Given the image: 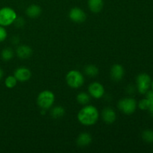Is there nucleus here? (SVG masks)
Here are the masks:
<instances>
[{"label":"nucleus","mask_w":153,"mask_h":153,"mask_svg":"<svg viewBox=\"0 0 153 153\" xmlns=\"http://www.w3.org/2000/svg\"><path fill=\"white\" fill-rule=\"evenodd\" d=\"M100 113L95 106L86 105L78 113V120L81 124L86 126L94 125L99 120Z\"/></svg>","instance_id":"nucleus-1"},{"label":"nucleus","mask_w":153,"mask_h":153,"mask_svg":"<svg viewBox=\"0 0 153 153\" xmlns=\"http://www.w3.org/2000/svg\"><path fill=\"white\" fill-rule=\"evenodd\" d=\"M66 82L69 87L73 89H77L84 85L85 78L80 71L73 70L67 73L66 76Z\"/></svg>","instance_id":"nucleus-2"},{"label":"nucleus","mask_w":153,"mask_h":153,"mask_svg":"<svg viewBox=\"0 0 153 153\" xmlns=\"http://www.w3.org/2000/svg\"><path fill=\"white\" fill-rule=\"evenodd\" d=\"M55 95L52 91H43L37 96V103L41 109L47 110L52 107L55 102Z\"/></svg>","instance_id":"nucleus-3"},{"label":"nucleus","mask_w":153,"mask_h":153,"mask_svg":"<svg viewBox=\"0 0 153 153\" xmlns=\"http://www.w3.org/2000/svg\"><path fill=\"white\" fill-rule=\"evenodd\" d=\"M17 17L16 11L9 7H4L0 9V25L8 26L13 23Z\"/></svg>","instance_id":"nucleus-4"},{"label":"nucleus","mask_w":153,"mask_h":153,"mask_svg":"<svg viewBox=\"0 0 153 153\" xmlns=\"http://www.w3.org/2000/svg\"><path fill=\"white\" fill-rule=\"evenodd\" d=\"M117 106L123 113L129 115L135 111L137 104L134 99L127 97V98H123L120 100Z\"/></svg>","instance_id":"nucleus-5"},{"label":"nucleus","mask_w":153,"mask_h":153,"mask_svg":"<svg viewBox=\"0 0 153 153\" xmlns=\"http://www.w3.org/2000/svg\"><path fill=\"white\" fill-rule=\"evenodd\" d=\"M136 83H137V91L140 94H145L151 86L152 80L147 73H140L136 78Z\"/></svg>","instance_id":"nucleus-6"},{"label":"nucleus","mask_w":153,"mask_h":153,"mask_svg":"<svg viewBox=\"0 0 153 153\" xmlns=\"http://www.w3.org/2000/svg\"><path fill=\"white\" fill-rule=\"evenodd\" d=\"M88 93L93 98L100 99L104 96L105 88L100 82H92L88 87Z\"/></svg>","instance_id":"nucleus-7"},{"label":"nucleus","mask_w":153,"mask_h":153,"mask_svg":"<svg viewBox=\"0 0 153 153\" xmlns=\"http://www.w3.org/2000/svg\"><path fill=\"white\" fill-rule=\"evenodd\" d=\"M69 17L73 22L76 23H82L85 22L87 16L85 12L82 8L75 7H73L69 12Z\"/></svg>","instance_id":"nucleus-8"},{"label":"nucleus","mask_w":153,"mask_h":153,"mask_svg":"<svg viewBox=\"0 0 153 153\" xmlns=\"http://www.w3.org/2000/svg\"><path fill=\"white\" fill-rule=\"evenodd\" d=\"M13 76L17 79L18 82H25L29 80L31 76V73L27 67H21L15 70Z\"/></svg>","instance_id":"nucleus-9"},{"label":"nucleus","mask_w":153,"mask_h":153,"mask_svg":"<svg viewBox=\"0 0 153 153\" xmlns=\"http://www.w3.org/2000/svg\"><path fill=\"white\" fill-rule=\"evenodd\" d=\"M125 74V70L123 67L119 64H114L110 70L111 78L114 82H120L123 78Z\"/></svg>","instance_id":"nucleus-10"},{"label":"nucleus","mask_w":153,"mask_h":153,"mask_svg":"<svg viewBox=\"0 0 153 153\" xmlns=\"http://www.w3.org/2000/svg\"><path fill=\"white\" fill-rule=\"evenodd\" d=\"M102 118L107 124H112L117 119V114L114 109L111 108H105L102 111Z\"/></svg>","instance_id":"nucleus-11"},{"label":"nucleus","mask_w":153,"mask_h":153,"mask_svg":"<svg viewBox=\"0 0 153 153\" xmlns=\"http://www.w3.org/2000/svg\"><path fill=\"white\" fill-rule=\"evenodd\" d=\"M16 55L19 58L22 60L28 59L32 55V49L27 45H21L17 47L16 50Z\"/></svg>","instance_id":"nucleus-12"},{"label":"nucleus","mask_w":153,"mask_h":153,"mask_svg":"<svg viewBox=\"0 0 153 153\" xmlns=\"http://www.w3.org/2000/svg\"><path fill=\"white\" fill-rule=\"evenodd\" d=\"M91 142H92V137H91V134L88 132L81 133L78 136L77 140H76L77 145L81 147H85V146H88V145L91 144Z\"/></svg>","instance_id":"nucleus-13"},{"label":"nucleus","mask_w":153,"mask_h":153,"mask_svg":"<svg viewBox=\"0 0 153 153\" xmlns=\"http://www.w3.org/2000/svg\"><path fill=\"white\" fill-rule=\"evenodd\" d=\"M88 7L93 13H100L102 10L104 1L103 0H88Z\"/></svg>","instance_id":"nucleus-14"},{"label":"nucleus","mask_w":153,"mask_h":153,"mask_svg":"<svg viewBox=\"0 0 153 153\" xmlns=\"http://www.w3.org/2000/svg\"><path fill=\"white\" fill-rule=\"evenodd\" d=\"M41 7L37 4H31L25 10V13L30 18H37L41 14Z\"/></svg>","instance_id":"nucleus-15"},{"label":"nucleus","mask_w":153,"mask_h":153,"mask_svg":"<svg viewBox=\"0 0 153 153\" xmlns=\"http://www.w3.org/2000/svg\"><path fill=\"white\" fill-rule=\"evenodd\" d=\"M50 114L54 119H59L65 114V109L62 106H55L51 109Z\"/></svg>","instance_id":"nucleus-16"},{"label":"nucleus","mask_w":153,"mask_h":153,"mask_svg":"<svg viewBox=\"0 0 153 153\" xmlns=\"http://www.w3.org/2000/svg\"><path fill=\"white\" fill-rule=\"evenodd\" d=\"M85 73L87 76H90V77H95L97 75L99 74V68L95 65H93V64H89V65H87L85 67Z\"/></svg>","instance_id":"nucleus-17"},{"label":"nucleus","mask_w":153,"mask_h":153,"mask_svg":"<svg viewBox=\"0 0 153 153\" xmlns=\"http://www.w3.org/2000/svg\"><path fill=\"white\" fill-rule=\"evenodd\" d=\"M76 100L78 102L82 105H86L91 100V96L88 93L81 92L76 97Z\"/></svg>","instance_id":"nucleus-18"},{"label":"nucleus","mask_w":153,"mask_h":153,"mask_svg":"<svg viewBox=\"0 0 153 153\" xmlns=\"http://www.w3.org/2000/svg\"><path fill=\"white\" fill-rule=\"evenodd\" d=\"M1 57L3 61H8L11 60L13 57V51L10 48H5L1 51Z\"/></svg>","instance_id":"nucleus-19"},{"label":"nucleus","mask_w":153,"mask_h":153,"mask_svg":"<svg viewBox=\"0 0 153 153\" xmlns=\"http://www.w3.org/2000/svg\"><path fill=\"white\" fill-rule=\"evenodd\" d=\"M17 82V79L15 78L14 76H8L4 80V85L7 88L12 89L16 86Z\"/></svg>","instance_id":"nucleus-20"},{"label":"nucleus","mask_w":153,"mask_h":153,"mask_svg":"<svg viewBox=\"0 0 153 153\" xmlns=\"http://www.w3.org/2000/svg\"><path fill=\"white\" fill-rule=\"evenodd\" d=\"M142 138L148 143H153V131L152 130H145L142 133Z\"/></svg>","instance_id":"nucleus-21"},{"label":"nucleus","mask_w":153,"mask_h":153,"mask_svg":"<svg viewBox=\"0 0 153 153\" xmlns=\"http://www.w3.org/2000/svg\"><path fill=\"white\" fill-rule=\"evenodd\" d=\"M149 104H150V102H149V100L147 98L143 99V100H141L139 102L138 107L141 110H148L149 107Z\"/></svg>","instance_id":"nucleus-22"},{"label":"nucleus","mask_w":153,"mask_h":153,"mask_svg":"<svg viewBox=\"0 0 153 153\" xmlns=\"http://www.w3.org/2000/svg\"><path fill=\"white\" fill-rule=\"evenodd\" d=\"M7 33L6 31L5 28L4 26H1L0 25V43L3 42L4 40H5V39L7 38Z\"/></svg>","instance_id":"nucleus-23"},{"label":"nucleus","mask_w":153,"mask_h":153,"mask_svg":"<svg viewBox=\"0 0 153 153\" xmlns=\"http://www.w3.org/2000/svg\"><path fill=\"white\" fill-rule=\"evenodd\" d=\"M13 23L15 24V25H16L17 28H20V27L23 26L25 22H24V19H22V18L16 17V19H15V21L13 22Z\"/></svg>","instance_id":"nucleus-24"},{"label":"nucleus","mask_w":153,"mask_h":153,"mask_svg":"<svg viewBox=\"0 0 153 153\" xmlns=\"http://www.w3.org/2000/svg\"><path fill=\"white\" fill-rule=\"evenodd\" d=\"M149 100V99H148ZM149 102H150V104H149V111L150 113V114L153 117V100H149Z\"/></svg>","instance_id":"nucleus-25"},{"label":"nucleus","mask_w":153,"mask_h":153,"mask_svg":"<svg viewBox=\"0 0 153 153\" xmlns=\"http://www.w3.org/2000/svg\"><path fill=\"white\" fill-rule=\"evenodd\" d=\"M3 76H4V71H3L2 69L0 68V80L2 79Z\"/></svg>","instance_id":"nucleus-26"},{"label":"nucleus","mask_w":153,"mask_h":153,"mask_svg":"<svg viewBox=\"0 0 153 153\" xmlns=\"http://www.w3.org/2000/svg\"><path fill=\"white\" fill-rule=\"evenodd\" d=\"M151 86H152V91H153V80L152 81V83H151Z\"/></svg>","instance_id":"nucleus-27"}]
</instances>
